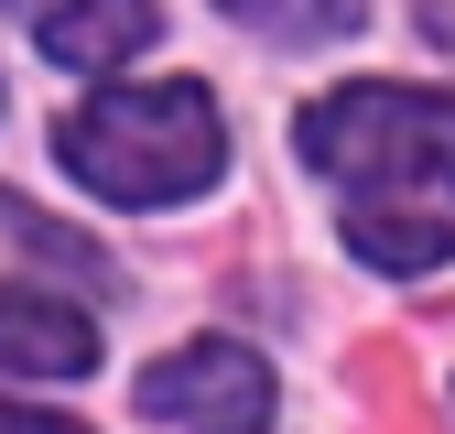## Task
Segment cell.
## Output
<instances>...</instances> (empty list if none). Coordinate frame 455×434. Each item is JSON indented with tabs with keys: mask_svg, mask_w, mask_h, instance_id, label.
Segmentation results:
<instances>
[{
	"mask_svg": "<svg viewBox=\"0 0 455 434\" xmlns=\"http://www.w3.org/2000/svg\"><path fill=\"white\" fill-rule=\"evenodd\" d=\"M54 163L108 196V206H174L196 185L228 174V120L196 76H163V87H98L87 108L54 120Z\"/></svg>",
	"mask_w": 455,
	"mask_h": 434,
	"instance_id": "1",
	"label": "cell"
},
{
	"mask_svg": "<svg viewBox=\"0 0 455 434\" xmlns=\"http://www.w3.org/2000/svg\"><path fill=\"white\" fill-rule=\"evenodd\" d=\"M304 163L347 196H455V98L444 87H336L304 108Z\"/></svg>",
	"mask_w": 455,
	"mask_h": 434,
	"instance_id": "2",
	"label": "cell"
},
{
	"mask_svg": "<svg viewBox=\"0 0 455 434\" xmlns=\"http://www.w3.org/2000/svg\"><path fill=\"white\" fill-rule=\"evenodd\" d=\"M141 413L185 423V434H260L271 423V369L239 337H196V348H163L141 369Z\"/></svg>",
	"mask_w": 455,
	"mask_h": 434,
	"instance_id": "3",
	"label": "cell"
},
{
	"mask_svg": "<svg viewBox=\"0 0 455 434\" xmlns=\"http://www.w3.org/2000/svg\"><path fill=\"white\" fill-rule=\"evenodd\" d=\"M0 12H22V33L54 66H87V76L152 44V0H0Z\"/></svg>",
	"mask_w": 455,
	"mask_h": 434,
	"instance_id": "4",
	"label": "cell"
},
{
	"mask_svg": "<svg viewBox=\"0 0 455 434\" xmlns=\"http://www.w3.org/2000/svg\"><path fill=\"white\" fill-rule=\"evenodd\" d=\"M0 369L12 380H76V369H98V326L76 304L33 293V283H0Z\"/></svg>",
	"mask_w": 455,
	"mask_h": 434,
	"instance_id": "5",
	"label": "cell"
},
{
	"mask_svg": "<svg viewBox=\"0 0 455 434\" xmlns=\"http://www.w3.org/2000/svg\"><path fill=\"white\" fill-rule=\"evenodd\" d=\"M347 250L369 271H444L455 261V229L444 217H390V206H347Z\"/></svg>",
	"mask_w": 455,
	"mask_h": 434,
	"instance_id": "6",
	"label": "cell"
},
{
	"mask_svg": "<svg viewBox=\"0 0 455 434\" xmlns=\"http://www.w3.org/2000/svg\"><path fill=\"white\" fill-rule=\"evenodd\" d=\"M217 12L250 22V33H271V44H347L369 22V0H217Z\"/></svg>",
	"mask_w": 455,
	"mask_h": 434,
	"instance_id": "7",
	"label": "cell"
},
{
	"mask_svg": "<svg viewBox=\"0 0 455 434\" xmlns=\"http://www.w3.org/2000/svg\"><path fill=\"white\" fill-rule=\"evenodd\" d=\"M0 434H87V423H66V413H33V402H0Z\"/></svg>",
	"mask_w": 455,
	"mask_h": 434,
	"instance_id": "8",
	"label": "cell"
}]
</instances>
